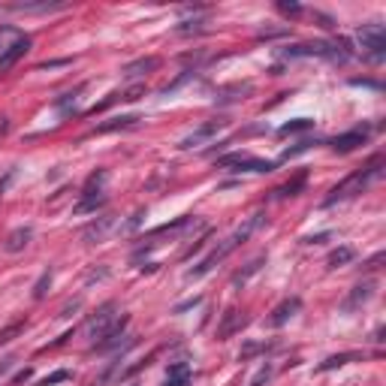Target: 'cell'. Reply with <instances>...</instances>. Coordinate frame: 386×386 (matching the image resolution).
Instances as JSON below:
<instances>
[{
  "mask_svg": "<svg viewBox=\"0 0 386 386\" xmlns=\"http://www.w3.org/2000/svg\"><path fill=\"white\" fill-rule=\"evenodd\" d=\"M380 167H383V157H374V160L368 163L365 169L353 172V175H347V178L341 181V184H335L332 193L326 196V202H323V206H335V202H344V200H353V196H359L377 175H380Z\"/></svg>",
  "mask_w": 386,
  "mask_h": 386,
  "instance_id": "cell-1",
  "label": "cell"
},
{
  "mask_svg": "<svg viewBox=\"0 0 386 386\" xmlns=\"http://www.w3.org/2000/svg\"><path fill=\"white\" fill-rule=\"evenodd\" d=\"M359 43H362V54H365V61L380 64V61L386 58V30H383L380 21L362 25L359 28Z\"/></svg>",
  "mask_w": 386,
  "mask_h": 386,
  "instance_id": "cell-2",
  "label": "cell"
},
{
  "mask_svg": "<svg viewBox=\"0 0 386 386\" xmlns=\"http://www.w3.org/2000/svg\"><path fill=\"white\" fill-rule=\"evenodd\" d=\"M217 163L224 169H233V172H272L275 169V163L257 160V157H248V154H226V157H220Z\"/></svg>",
  "mask_w": 386,
  "mask_h": 386,
  "instance_id": "cell-3",
  "label": "cell"
},
{
  "mask_svg": "<svg viewBox=\"0 0 386 386\" xmlns=\"http://www.w3.org/2000/svg\"><path fill=\"white\" fill-rule=\"evenodd\" d=\"M118 320H121V314H118V305H115V302H106L103 308H100V311L91 317V323H88L91 338H94V341H100V338H103Z\"/></svg>",
  "mask_w": 386,
  "mask_h": 386,
  "instance_id": "cell-4",
  "label": "cell"
},
{
  "mask_svg": "<svg viewBox=\"0 0 386 386\" xmlns=\"http://www.w3.org/2000/svg\"><path fill=\"white\" fill-rule=\"evenodd\" d=\"M224 127H226V121H224V118H215V121L200 124V127H196L193 133H187V136L181 139V148H200V145H206V142L215 139Z\"/></svg>",
  "mask_w": 386,
  "mask_h": 386,
  "instance_id": "cell-5",
  "label": "cell"
},
{
  "mask_svg": "<svg viewBox=\"0 0 386 386\" xmlns=\"http://www.w3.org/2000/svg\"><path fill=\"white\" fill-rule=\"evenodd\" d=\"M112 226H115L112 215H100L97 220H91V224L82 230V242L85 245H100V242H106V235L112 233Z\"/></svg>",
  "mask_w": 386,
  "mask_h": 386,
  "instance_id": "cell-6",
  "label": "cell"
},
{
  "mask_svg": "<svg viewBox=\"0 0 386 386\" xmlns=\"http://www.w3.org/2000/svg\"><path fill=\"white\" fill-rule=\"evenodd\" d=\"M30 52V36H19V39H12L10 45H6L3 52H0V73H6L12 64H19L21 58Z\"/></svg>",
  "mask_w": 386,
  "mask_h": 386,
  "instance_id": "cell-7",
  "label": "cell"
},
{
  "mask_svg": "<svg viewBox=\"0 0 386 386\" xmlns=\"http://www.w3.org/2000/svg\"><path fill=\"white\" fill-rule=\"evenodd\" d=\"M365 139H368V130H350V133L335 136L329 145H332L335 154H350V151H356L359 145H365Z\"/></svg>",
  "mask_w": 386,
  "mask_h": 386,
  "instance_id": "cell-8",
  "label": "cell"
},
{
  "mask_svg": "<svg viewBox=\"0 0 386 386\" xmlns=\"http://www.w3.org/2000/svg\"><path fill=\"white\" fill-rule=\"evenodd\" d=\"M124 329H127V317H124V314H121V320H118L115 326L109 329V332H106L103 338H100V341H94V347H91V350H100V353H106V350H115V347H121V341H124V338H127V335H124Z\"/></svg>",
  "mask_w": 386,
  "mask_h": 386,
  "instance_id": "cell-9",
  "label": "cell"
},
{
  "mask_svg": "<svg viewBox=\"0 0 386 386\" xmlns=\"http://www.w3.org/2000/svg\"><path fill=\"white\" fill-rule=\"evenodd\" d=\"M230 245H226V242H224V245H220V248H215V250H211V254L206 257V259H202V263L200 266H196V269H191V272H187V278H202V275H208L211 269H215V266L220 263V259H224L226 254H230Z\"/></svg>",
  "mask_w": 386,
  "mask_h": 386,
  "instance_id": "cell-10",
  "label": "cell"
},
{
  "mask_svg": "<svg viewBox=\"0 0 386 386\" xmlns=\"http://www.w3.org/2000/svg\"><path fill=\"white\" fill-rule=\"evenodd\" d=\"M245 323H248V320L242 317V314L235 311V308H226V314H224V320H220V326H217V338H220V341H226V338L239 332V329L245 326Z\"/></svg>",
  "mask_w": 386,
  "mask_h": 386,
  "instance_id": "cell-11",
  "label": "cell"
},
{
  "mask_svg": "<svg viewBox=\"0 0 386 386\" xmlns=\"http://www.w3.org/2000/svg\"><path fill=\"white\" fill-rule=\"evenodd\" d=\"M374 287L377 283L374 281H365V283H356V287H353V293L347 296V302H344V311H356L359 305H365L368 299L374 296Z\"/></svg>",
  "mask_w": 386,
  "mask_h": 386,
  "instance_id": "cell-12",
  "label": "cell"
},
{
  "mask_svg": "<svg viewBox=\"0 0 386 386\" xmlns=\"http://www.w3.org/2000/svg\"><path fill=\"white\" fill-rule=\"evenodd\" d=\"M302 308V299L299 296H293V299H283V302L278 305V308L272 311V317H269V323L272 326H283V323H287L290 317H293V314Z\"/></svg>",
  "mask_w": 386,
  "mask_h": 386,
  "instance_id": "cell-13",
  "label": "cell"
},
{
  "mask_svg": "<svg viewBox=\"0 0 386 386\" xmlns=\"http://www.w3.org/2000/svg\"><path fill=\"white\" fill-rule=\"evenodd\" d=\"M160 67V58H139V61H130L127 67H124V76L127 78H139V76H148V73H154V69Z\"/></svg>",
  "mask_w": 386,
  "mask_h": 386,
  "instance_id": "cell-14",
  "label": "cell"
},
{
  "mask_svg": "<svg viewBox=\"0 0 386 386\" xmlns=\"http://www.w3.org/2000/svg\"><path fill=\"white\" fill-rule=\"evenodd\" d=\"M30 235H34V230H30V226H19V230H12L10 235H6L3 248L10 250V254H19V250H25V248H28Z\"/></svg>",
  "mask_w": 386,
  "mask_h": 386,
  "instance_id": "cell-15",
  "label": "cell"
},
{
  "mask_svg": "<svg viewBox=\"0 0 386 386\" xmlns=\"http://www.w3.org/2000/svg\"><path fill=\"white\" fill-rule=\"evenodd\" d=\"M163 386H191V365H187V362L169 365V374H167V383Z\"/></svg>",
  "mask_w": 386,
  "mask_h": 386,
  "instance_id": "cell-16",
  "label": "cell"
},
{
  "mask_svg": "<svg viewBox=\"0 0 386 386\" xmlns=\"http://www.w3.org/2000/svg\"><path fill=\"white\" fill-rule=\"evenodd\" d=\"M263 266H266V257H254V259H250V263L245 266V269L233 275V287H245V283H248L250 278H254V275H257L259 269H263Z\"/></svg>",
  "mask_w": 386,
  "mask_h": 386,
  "instance_id": "cell-17",
  "label": "cell"
},
{
  "mask_svg": "<svg viewBox=\"0 0 386 386\" xmlns=\"http://www.w3.org/2000/svg\"><path fill=\"white\" fill-rule=\"evenodd\" d=\"M106 206V193H97V196H82V200L76 202V215H88V211H97Z\"/></svg>",
  "mask_w": 386,
  "mask_h": 386,
  "instance_id": "cell-18",
  "label": "cell"
},
{
  "mask_svg": "<svg viewBox=\"0 0 386 386\" xmlns=\"http://www.w3.org/2000/svg\"><path fill=\"white\" fill-rule=\"evenodd\" d=\"M356 359H362V353H338V356H329L326 362H320L317 372H332V368H341V365L356 362Z\"/></svg>",
  "mask_w": 386,
  "mask_h": 386,
  "instance_id": "cell-19",
  "label": "cell"
},
{
  "mask_svg": "<svg viewBox=\"0 0 386 386\" xmlns=\"http://www.w3.org/2000/svg\"><path fill=\"white\" fill-rule=\"evenodd\" d=\"M139 118L136 115H121V118H112L109 124H100L97 127V133H112V130H127V127H133Z\"/></svg>",
  "mask_w": 386,
  "mask_h": 386,
  "instance_id": "cell-20",
  "label": "cell"
},
{
  "mask_svg": "<svg viewBox=\"0 0 386 386\" xmlns=\"http://www.w3.org/2000/svg\"><path fill=\"white\" fill-rule=\"evenodd\" d=\"M302 187H305V172H299L293 181H287L283 187H278V196H283V200H287V196H296L299 191H302Z\"/></svg>",
  "mask_w": 386,
  "mask_h": 386,
  "instance_id": "cell-21",
  "label": "cell"
},
{
  "mask_svg": "<svg viewBox=\"0 0 386 386\" xmlns=\"http://www.w3.org/2000/svg\"><path fill=\"white\" fill-rule=\"evenodd\" d=\"M311 127H314V121H308V118H296V121L283 124L278 133H281V136H290V133H302V130H311Z\"/></svg>",
  "mask_w": 386,
  "mask_h": 386,
  "instance_id": "cell-22",
  "label": "cell"
},
{
  "mask_svg": "<svg viewBox=\"0 0 386 386\" xmlns=\"http://www.w3.org/2000/svg\"><path fill=\"white\" fill-rule=\"evenodd\" d=\"M353 259V250L350 248H338L329 254V269H338V266H347Z\"/></svg>",
  "mask_w": 386,
  "mask_h": 386,
  "instance_id": "cell-23",
  "label": "cell"
},
{
  "mask_svg": "<svg viewBox=\"0 0 386 386\" xmlns=\"http://www.w3.org/2000/svg\"><path fill=\"white\" fill-rule=\"evenodd\" d=\"M64 3H15L12 10L19 12H49V10H61Z\"/></svg>",
  "mask_w": 386,
  "mask_h": 386,
  "instance_id": "cell-24",
  "label": "cell"
},
{
  "mask_svg": "<svg viewBox=\"0 0 386 386\" xmlns=\"http://www.w3.org/2000/svg\"><path fill=\"white\" fill-rule=\"evenodd\" d=\"M278 12L287 15V19H299V15H302V6L293 3V0H290V3L287 0H278Z\"/></svg>",
  "mask_w": 386,
  "mask_h": 386,
  "instance_id": "cell-25",
  "label": "cell"
},
{
  "mask_svg": "<svg viewBox=\"0 0 386 386\" xmlns=\"http://www.w3.org/2000/svg\"><path fill=\"white\" fill-rule=\"evenodd\" d=\"M269 347L266 344H259V341H250V344H245L242 347V353H239V359H250V356H257V353H266Z\"/></svg>",
  "mask_w": 386,
  "mask_h": 386,
  "instance_id": "cell-26",
  "label": "cell"
},
{
  "mask_svg": "<svg viewBox=\"0 0 386 386\" xmlns=\"http://www.w3.org/2000/svg\"><path fill=\"white\" fill-rule=\"evenodd\" d=\"M202 25H206L202 19H193V21H181V25H178L175 30H178V34H200Z\"/></svg>",
  "mask_w": 386,
  "mask_h": 386,
  "instance_id": "cell-27",
  "label": "cell"
},
{
  "mask_svg": "<svg viewBox=\"0 0 386 386\" xmlns=\"http://www.w3.org/2000/svg\"><path fill=\"white\" fill-rule=\"evenodd\" d=\"M314 145V142L311 139H302V142H299V145H293V148H287V151H283V157H281V160H290V157H296V154H302V151H308V148Z\"/></svg>",
  "mask_w": 386,
  "mask_h": 386,
  "instance_id": "cell-28",
  "label": "cell"
},
{
  "mask_svg": "<svg viewBox=\"0 0 386 386\" xmlns=\"http://www.w3.org/2000/svg\"><path fill=\"white\" fill-rule=\"evenodd\" d=\"M49 287H52V275H49V272H43V278H39V281H36V287H34V299H43Z\"/></svg>",
  "mask_w": 386,
  "mask_h": 386,
  "instance_id": "cell-29",
  "label": "cell"
},
{
  "mask_svg": "<svg viewBox=\"0 0 386 386\" xmlns=\"http://www.w3.org/2000/svg\"><path fill=\"white\" fill-rule=\"evenodd\" d=\"M21 332V323H12V326H6V329H0V344H6V341H12L15 335Z\"/></svg>",
  "mask_w": 386,
  "mask_h": 386,
  "instance_id": "cell-30",
  "label": "cell"
},
{
  "mask_svg": "<svg viewBox=\"0 0 386 386\" xmlns=\"http://www.w3.org/2000/svg\"><path fill=\"white\" fill-rule=\"evenodd\" d=\"M269 380H272V368H269V365H263V368L257 372L254 380H250V386H263V383H269Z\"/></svg>",
  "mask_w": 386,
  "mask_h": 386,
  "instance_id": "cell-31",
  "label": "cell"
},
{
  "mask_svg": "<svg viewBox=\"0 0 386 386\" xmlns=\"http://www.w3.org/2000/svg\"><path fill=\"white\" fill-rule=\"evenodd\" d=\"M61 380H69V372H54V374L45 377V380L39 383V386H52V383H61Z\"/></svg>",
  "mask_w": 386,
  "mask_h": 386,
  "instance_id": "cell-32",
  "label": "cell"
},
{
  "mask_svg": "<svg viewBox=\"0 0 386 386\" xmlns=\"http://www.w3.org/2000/svg\"><path fill=\"white\" fill-rule=\"evenodd\" d=\"M314 19L320 21V28H335V21L329 19V15H323V12H314Z\"/></svg>",
  "mask_w": 386,
  "mask_h": 386,
  "instance_id": "cell-33",
  "label": "cell"
},
{
  "mask_svg": "<svg viewBox=\"0 0 386 386\" xmlns=\"http://www.w3.org/2000/svg\"><path fill=\"white\" fill-rule=\"evenodd\" d=\"M78 305H82V302H78V299H76V302H69V305H67V308H64V311H61V317H73V311L78 308Z\"/></svg>",
  "mask_w": 386,
  "mask_h": 386,
  "instance_id": "cell-34",
  "label": "cell"
},
{
  "mask_svg": "<svg viewBox=\"0 0 386 386\" xmlns=\"http://www.w3.org/2000/svg\"><path fill=\"white\" fill-rule=\"evenodd\" d=\"M377 263H383V254H377V257L368 259V266H365V269H377Z\"/></svg>",
  "mask_w": 386,
  "mask_h": 386,
  "instance_id": "cell-35",
  "label": "cell"
}]
</instances>
